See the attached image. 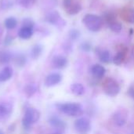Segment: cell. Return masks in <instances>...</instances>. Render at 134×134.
I'll return each instance as SVG.
<instances>
[{
  "label": "cell",
  "instance_id": "23",
  "mask_svg": "<svg viewBox=\"0 0 134 134\" xmlns=\"http://www.w3.org/2000/svg\"><path fill=\"white\" fill-rule=\"evenodd\" d=\"M11 60V54L7 51L0 52V64H8Z\"/></svg>",
  "mask_w": 134,
  "mask_h": 134
},
{
  "label": "cell",
  "instance_id": "24",
  "mask_svg": "<svg viewBox=\"0 0 134 134\" xmlns=\"http://www.w3.org/2000/svg\"><path fill=\"white\" fill-rule=\"evenodd\" d=\"M35 0H16V3L21 7L29 9L34 5Z\"/></svg>",
  "mask_w": 134,
  "mask_h": 134
},
{
  "label": "cell",
  "instance_id": "25",
  "mask_svg": "<svg viewBox=\"0 0 134 134\" xmlns=\"http://www.w3.org/2000/svg\"><path fill=\"white\" fill-rule=\"evenodd\" d=\"M14 61H15V64L16 66L18 67H23L25 65L26 62H27V58L24 55V54H17L14 59Z\"/></svg>",
  "mask_w": 134,
  "mask_h": 134
},
{
  "label": "cell",
  "instance_id": "3",
  "mask_svg": "<svg viewBox=\"0 0 134 134\" xmlns=\"http://www.w3.org/2000/svg\"><path fill=\"white\" fill-rule=\"evenodd\" d=\"M39 118H40V113L37 109L33 108H29L26 109L24 119L22 120L24 128L26 130L30 129L32 124L38 121Z\"/></svg>",
  "mask_w": 134,
  "mask_h": 134
},
{
  "label": "cell",
  "instance_id": "28",
  "mask_svg": "<svg viewBox=\"0 0 134 134\" xmlns=\"http://www.w3.org/2000/svg\"><path fill=\"white\" fill-rule=\"evenodd\" d=\"M79 35H80V32L79 31V30H76V29H72L69 32V37L72 40L77 39L79 37Z\"/></svg>",
  "mask_w": 134,
  "mask_h": 134
},
{
  "label": "cell",
  "instance_id": "12",
  "mask_svg": "<svg viewBox=\"0 0 134 134\" xmlns=\"http://www.w3.org/2000/svg\"><path fill=\"white\" fill-rule=\"evenodd\" d=\"M105 72H106V70L104 67H103L100 64H94L91 68V73L95 78L101 79L105 75Z\"/></svg>",
  "mask_w": 134,
  "mask_h": 134
},
{
  "label": "cell",
  "instance_id": "29",
  "mask_svg": "<svg viewBox=\"0 0 134 134\" xmlns=\"http://www.w3.org/2000/svg\"><path fill=\"white\" fill-rule=\"evenodd\" d=\"M22 24H23V27H31V28H33V27L35 25L34 22L29 18H26V19L23 20Z\"/></svg>",
  "mask_w": 134,
  "mask_h": 134
},
{
  "label": "cell",
  "instance_id": "30",
  "mask_svg": "<svg viewBox=\"0 0 134 134\" xmlns=\"http://www.w3.org/2000/svg\"><path fill=\"white\" fill-rule=\"evenodd\" d=\"M81 49H82L83 51H86V52H88V51H90V49H91V46H90V43H88V42H84V43H82V46H81Z\"/></svg>",
  "mask_w": 134,
  "mask_h": 134
},
{
  "label": "cell",
  "instance_id": "7",
  "mask_svg": "<svg viewBox=\"0 0 134 134\" xmlns=\"http://www.w3.org/2000/svg\"><path fill=\"white\" fill-rule=\"evenodd\" d=\"M127 119H128V112L126 109L118 110L112 117L114 123L118 126H124L127 121Z\"/></svg>",
  "mask_w": 134,
  "mask_h": 134
},
{
  "label": "cell",
  "instance_id": "5",
  "mask_svg": "<svg viewBox=\"0 0 134 134\" xmlns=\"http://www.w3.org/2000/svg\"><path fill=\"white\" fill-rule=\"evenodd\" d=\"M63 6L69 15L78 14L82 10V3L79 0H63Z\"/></svg>",
  "mask_w": 134,
  "mask_h": 134
},
{
  "label": "cell",
  "instance_id": "6",
  "mask_svg": "<svg viewBox=\"0 0 134 134\" xmlns=\"http://www.w3.org/2000/svg\"><path fill=\"white\" fill-rule=\"evenodd\" d=\"M90 121L87 118H80L75 122V128L79 133L85 134L90 130Z\"/></svg>",
  "mask_w": 134,
  "mask_h": 134
},
{
  "label": "cell",
  "instance_id": "34",
  "mask_svg": "<svg viewBox=\"0 0 134 134\" xmlns=\"http://www.w3.org/2000/svg\"><path fill=\"white\" fill-rule=\"evenodd\" d=\"M0 134H3V133H2V132L1 130H0Z\"/></svg>",
  "mask_w": 134,
  "mask_h": 134
},
{
  "label": "cell",
  "instance_id": "21",
  "mask_svg": "<svg viewBox=\"0 0 134 134\" xmlns=\"http://www.w3.org/2000/svg\"><path fill=\"white\" fill-rule=\"evenodd\" d=\"M5 27L7 29H13L16 27L17 25V20L14 17H8L4 21Z\"/></svg>",
  "mask_w": 134,
  "mask_h": 134
},
{
  "label": "cell",
  "instance_id": "13",
  "mask_svg": "<svg viewBox=\"0 0 134 134\" xmlns=\"http://www.w3.org/2000/svg\"><path fill=\"white\" fill-rule=\"evenodd\" d=\"M49 123L54 128L58 130H64L66 126L64 122L57 116H52L49 119Z\"/></svg>",
  "mask_w": 134,
  "mask_h": 134
},
{
  "label": "cell",
  "instance_id": "22",
  "mask_svg": "<svg viewBox=\"0 0 134 134\" xmlns=\"http://www.w3.org/2000/svg\"><path fill=\"white\" fill-rule=\"evenodd\" d=\"M99 59L103 63H108L111 60V53L108 50H102L99 53Z\"/></svg>",
  "mask_w": 134,
  "mask_h": 134
},
{
  "label": "cell",
  "instance_id": "20",
  "mask_svg": "<svg viewBox=\"0 0 134 134\" xmlns=\"http://www.w3.org/2000/svg\"><path fill=\"white\" fill-rule=\"evenodd\" d=\"M108 27H110V29H111L112 31H114V32L119 33V32H120V31H122V24H121L119 21H118L116 19L112 20L111 21L108 22Z\"/></svg>",
  "mask_w": 134,
  "mask_h": 134
},
{
  "label": "cell",
  "instance_id": "15",
  "mask_svg": "<svg viewBox=\"0 0 134 134\" xmlns=\"http://www.w3.org/2000/svg\"><path fill=\"white\" fill-rule=\"evenodd\" d=\"M33 33H34L33 28L27 27H22L18 32V36L22 39H29L33 35Z\"/></svg>",
  "mask_w": 134,
  "mask_h": 134
},
{
  "label": "cell",
  "instance_id": "8",
  "mask_svg": "<svg viewBox=\"0 0 134 134\" xmlns=\"http://www.w3.org/2000/svg\"><path fill=\"white\" fill-rule=\"evenodd\" d=\"M122 20L129 24H134V7L125 6L119 12Z\"/></svg>",
  "mask_w": 134,
  "mask_h": 134
},
{
  "label": "cell",
  "instance_id": "14",
  "mask_svg": "<svg viewBox=\"0 0 134 134\" xmlns=\"http://www.w3.org/2000/svg\"><path fill=\"white\" fill-rule=\"evenodd\" d=\"M13 111V107L9 103L0 104V118H5L9 116Z\"/></svg>",
  "mask_w": 134,
  "mask_h": 134
},
{
  "label": "cell",
  "instance_id": "33",
  "mask_svg": "<svg viewBox=\"0 0 134 134\" xmlns=\"http://www.w3.org/2000/svg\"><path fill=\"white\" fill-rule=\"evenodd\" d=\"M53 134H62L61 133H53Z\"/></svg>",
  "mask_w": 134,
  "mask_h": 134
},
{
  "label": "cell",
  "instance_id": "26",
  "mask_svg": "<svg viewBox=\"0 0 134 134\" xmlns=\"http://www.w3.org/2000/svg\"><path fill=\"white\" fill-rule=\"evenodd\" d=\"M13 5V0H1L0 2V8L2 9H9Z\"/></svg>",
  "mask_w": 134,
  "mask_h": 134
},
{
  "label": "cell",
  "instance_id": "16",
  "mask_svg": "<svg viewBox=\"0 0 134 134\" xmlns=\"http://www.w3.org/2000/svg\"><path fill=\"white\" fill-rule=\"evenodd\" d=\"M13 69L10 67H5L0 71V82H4L11 79Z\"/></svg>",
  "mask_w": 134,
  "mask_h": 134
},
{
  "label": "cell",
  "instance_id": "18",
  "mask_svg": "<svg viewBox=\"0 0 134 134\" xmlns=\"http://www.w3.org/2000/svg\"><path fill=\"white\" fill-rule=\"evenodd\" d=\"M42 50H43V47H42V45H40V44L35 45L31 49V53H30L31 57L32 59H34V60L38 59L41 56V54L42 53Z\"/></svg>",
  "mask_w": 134,
  "mask_h": 134
},
{
  "label": "cell",
  "instance_id": "19",
  "mask_svg": "<svg viewBox=\"0 0 134 134\" xmlns=\"http://www.w3.org/2000/svg\"><path fill=\"white\" fill-rule=\"evenodd\" d=\"M71 92L76 96H82L85 93V87L80 83H74L71 86Z\"/></svg>",
  "mask_w": 134,
  "mask_h": 134
},
{
  "label": "cell",
  "instance_id": "17",
  "mask_svg": "<svg viewBox=\"0 0 134 134\" xmlns=\"http://www.w3.org/2000/svg\"><path fill=\"white\" fill-rule=\"evenodd\" d=\"M126 49H121V50H119L115 54V56L113 58L114 64H116V65L122 64L124 62V60L126 59Z\"/></svg>",
  "mask_w": 134,
  "mask_h": 134
},
{
  "label": "cell",
  "instance_id": "32",
  "mask_svg": "<svg viewBox=\"0 0 134 134\" xmlns=\"http://www.w3.org/2000/svg\"><path fill=\"white\" fill-rule=\"evenodd\" d=\"M11 42V38L9 36H7L5 39V44H9Z\"/></svg>",
  "mask_w": 134,
  "mask_h": 134
},
{
  "label": "cell",
  "instance_id": "27",
  "mask_svg": "<svg viewBox=\"0 0 134 134\" xmlns=\"http://www.w3.org/2000/svg\"><path fill=\"white\" fill-rule=\"evenodd\" d=\"M24 91H25V93H26L28 97H31V96H32V95L35 93V91H36V87H35V85L30 84V85H28V86H27L25 87Z\"/></svg>",
  "mask_w": 134,
  "mask_h": 134
},
{
  "label": "cell",
  "instance_id": "11",
  "mask_svg": "<svg viewBox=\"0 0 134 134\" xmlns=\"http://www.w3.org/2000/svg\"><path fill=\"white\" fill-rule=\"evenodd\" d=\"M46 20L51 24L57 25L58 24V23L60 24V21L61 20V17L57 11H51L46 14Z\"/></svg>",
  "mask_w": 134,
  "mask_h": 134
},
{
  "label": "cell",
  "instance_id": "1",
  "mask_svg": "<svg viewBox=\"0 0 134 134\" xmlns=\"http://www.w3.org/2000/svg\"><path fill=\"white\" fill-rule=\"evenodd\" d=\"M83 24H85L86 27L93 32L99 31L103 27V19L96 14L88 13L85 15L82 20Z\"/></svg>",
  "mask_w": 134,
  "mask_h": 134
},
{
  "label": "cell",
  "instance_id": "31",
  "mask_svg": "<svg viewBox=\"0 0 134 134\" xmlns=\"http://www.w3.org/2000/svg\"><path fill=\"white\" fill-rule=\"evenodd\" d=\"M129 94L131 97H133L134 99V87H131L129 90Z\"/></svg>",
  "mask_w": 134,
  "mask_h": 134
},
{
  "label": "cell",
  "instance_id": "2",
  "mask_svg": "<svg viewBox=\"0 0 134 134\" xmlns=\"http://www.w3.org/2000/svg\"><path fill=\"white\" fill-rule=\"evenodd\" d=\"M59 111L62 113L71 116V117H77L80 116L83 114V108L80 104L78 103H64V104H59L57 105Z\"/></svg>",
  "mask_w": 134,
  "mask_h": 134
},
{
  "label": "cell",
  "instance_id": "4",
  "mask_svg": "<svg viewBox=\"0 0 134 134\" xmlns=\"http://www.w3.org/2000/svg\"><path fill=\"white\" fill-rule=\"evenodd\" d=\"M102 87L105 94L112 97L117 96L120 91L119 84L116 80H115L112 78H107L104 81Z\"/></svg>",
  "mask_w": 134,
  "mask_h": 134
},
{
  "label": "cell",
  "instance_id": "10",
  "mask_svg": "<svg viewBox=\"0 0 134 134\" xmlns=\"http://www.w3.org/2000/svg\"><path fill=\"white\" fill-rule=\"evenodd\" d=\"M52 64L53 68L57 69H62L65 68L68 64V59L61 55H57L53 57L52 60Z\"/></svg>",
  "mask_w": 134,
  "mask_h": 134
},
{
  "label": "cell",
  "instance_id": "9",
  "mask_svg": "<svg viewBox=\"0 0 134 134\" xmlns=\"http://www.w3.org/2000/svg\"><path fill=\"white\" fill-rule=\"evenodd\" d=\"M61 79H62V76L60 74L52 73V74H49L46 77V79L45 80V84L48 87H52V86H54L59 84L60 82Z\"/></svg>",
  "mask_w": 134,
  "mask_h": 134
}]
</instances>
